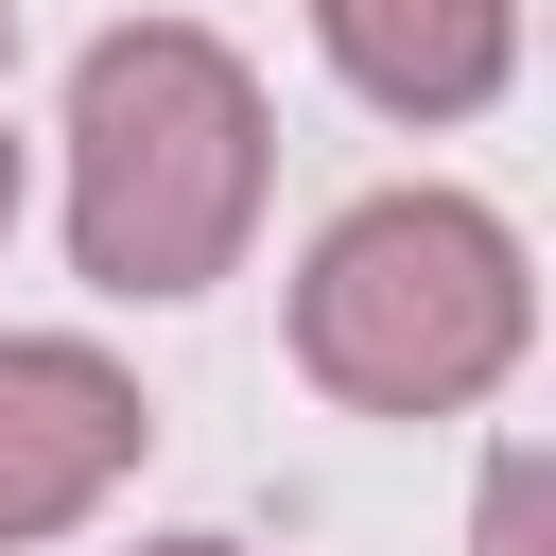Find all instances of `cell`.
<instances>
[{
  "instance_id": "obj_6",
  "label": "cell",
  "mask_w": 556,
  "mask_h": 556,
  "mask_svg": "<svg viewBox=\"0 0 556 556\" xmlns=\"http://www.w3.org/2000/svg\"><path fill=\"white\" fill-rule=\"evenodd\" d=\"M122 556H243V539H122Z\"/></svg>"
},
{
  "instance_id": "obj_4",
  "label": "cell",
  "mask_w": 556,
  "mask_h": 556,
  "mask_svg": "<svg viewBox=\"0 0 556 556\" xmlns=\"http://www.w3.org/2000/svg\"><path fill=\"white\" fill-rule=\"evenodd\" d=\"M313 52L382 122H469L521 70V0H313Z\"/></svg>"
},
{
  "instance_id": "obj_7",
  "label": "cell",
  "mask_w": 556,
  "mask_h": 556,
  "mask_svg": "<svg viewBox=\"0 0 556 556\" xmlns=\"http://www.w3.org/2000/svg\"><path fill=\"white\" fill-rule=\"evenodd\" d=\"M0 243H17V122H0Z\"/></svg>"
},
{
  "instance_id": "obj_8",
  "label": "cell",
  "mask_w": 556,
  "mask_h": 556,
  "mask_svg": "<svg viewBox=\"0 0 556 556\" xmlns=\"http://www.w3.org/2000/svg\"><path fill=\"white\" fill-rule=\"evenodd\" d=\"M0 52H17V0H0Z\"/></svg>"
},
{
  "instance_id": "obj_3",
  "label": "cell",
  "mask_w": 556,
  "mask_h": 556,
  "mask_svg": "<svg viewBox=\"0 0 556 556\" xmlns=\"http://www.w3.org/2000/svg\"><path fill=\"white\" fill-rule=\"evenodd\" d=\"M156 452V400L87 348V330H0V556L104 521Z\"/></svg>"
},
{
  "instance_id": "obj_5",
  "label": "cell",
  "mask_w": 556,
  "mask_h": 556,
  "mask_svg": "<svg viewBox=\"0 0 556 556\" xmlns=\"http://www.w3.org/2000/svg\"><path fill=\"white\" fill-rule=\"evenodd\" d=\"M469 556H539V434L486 452V504H469Z\"/></svg>"
},
{
  "instance_id": "obj_2",
  "label": "cell",
  "mask_w": 556,
  "mask_h": 556,
  "mask_svg": "<svg viewBox=\"0 0 556 556\" xmlns=\"http://www.w3.org/2000/svg\"><path fill=\"white\" fill-rule=\"evenodd\" d=\"M539 348V261L486 191H365L295 261V365L348 417H469Z\"/></svg>"
},
{
  "instance_id": "obj_1",
  "label": "cell",
  "mask_w": 556,
  "mask_h": 556,
  "mask_svg": "<svg viewBox=\"0 0 556 556\" xmlns=\"http://www.w3.org/2000/svg\"><path fill=\"white\" fill-rule=\"evenodd\" d=\"M52 156H70V261H87V295L174 313V295H208L243 261L261 174H278V104H261V70L208 17H122V35L70 52Z\"/></svg>"
}]
</instances>
